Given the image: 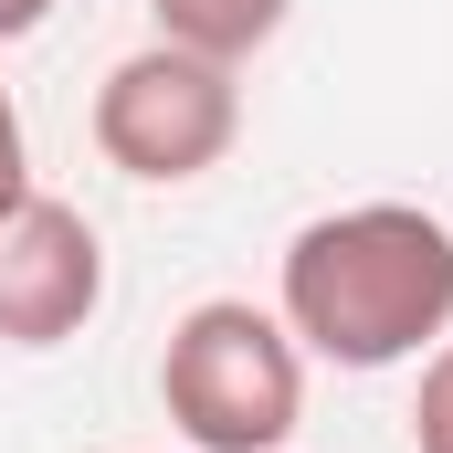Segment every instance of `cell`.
<instances>
[{
  "label": "cell",
  "mask_w": 453,
  "mask_h": 453,
  "mask_svg": "<svg viewBox=\"0 0 453 453\" xmlns=\"http://www.w3.org/2000/svg\"><path fill=\"white\" fill-rule=\"evenodd\" d=\"M32 201V137H21V106H11V85H0V222Z\"/></svg>",
  "instance_id": "52a82bcc"
},
{
  "label": "cell",
  "mask_w": 453,
  "mask_h": 453,
  "mask_svg": "<svg viewBox=\"0 0 453 453\" xmlns=\"http://www.w3.org/2000/svg\"><path fill=\"white\" fill-rule=\"evenodd\" d=\"M411 443L422 453H453V338L422 358V401H411Z\"/></svg>",
  "instance_id": "8992f818"
},
{
  "label": "cell",
  "mask_w": 453,
  "mask_h": 453,
  "mask_svg": "<svg viewBox=\"0 0 453 453\" xmlns=\"http://www.w3.org/2000/svg\"><path fill=\"white\" fill-rule=\"evenodd\" d=\"M148 11H158V42H190V53L242 64V53H264V42L285 32L296 0H148Z\"/></svg>",
  "instance_id": "5b68a950"
},
{
  "label": "cell",
  "mask_w": 453,
  "mask_h": 453,
  "mask_svg": "<svg viewBox=\"0 0 453 453\" xmlns=\"http://www.w3.org/2000/svg\"><path fill=\"white\" fill-rule=\"evenodd\" d=\"M285 338L327 369H401L453 338V222L422 201H348L285 242Z\"/></svg>",
  "instance_id": "6da1fadb"
},
{
  "label": "cell",
  "mask_w": 453,
  "mask_h": 453,
  "mask_svg": "<svg viewBox=\"0 0 453 453\" xmlns=\"http://www.w3.org/2000/svg\"><path fill=\"white\" fill-rule=\"evenodd\" d=\"M106 306V242L74 201L32 190L0 222V348H64Z\"/></svg>",
  "instance_id": "277c9868"
},
{
  "label": "cell",
  "mask_w": 453,
  "mask_h": 453,
  "mask_svg": "<svg viewBox=\"0 0 453 453\" xmlns=\"http://www.w3.org/2000/svg\"><path fill=\"white\" fill-rule=\"evenodd\" d=\"M285 453H296V443H285Z\"/></svg>",
  "instance_id": "9c48e42d"
},
{
  "label": "cell",
  "mask_w": 453,
  "mask_h": 453,
  "mask_svg": "<svg viewBox=\"0 0 453 453\" xmlns=\"http://www.w3.org/2000/svg\"><path fill=\"white\" fill-rule=\"evenodd\" d=\"M232 137H242V64H222V53L148 42L96 85V148H106V169L148 180V190L222 169Z\"/></svg>",
  "instance_id": "3957f363"
},
{
  "label": "cell",
  "mask_w": 453,
  "mask_h": 453,
  "mask_svg": "<svg viewBox=\"0 0 453 453\" xmlns=\"http://www.w3.org/2000/svg\"><path fill=\"white\" fill-rule=\"evenodd\" d=\"M53 21V0H0V42H21V32H42Z\"/></svg>",
  "instance_id": "ba28073f"
},
{
  "label": "cell",
  "mask_w": 453,
  "mask_h": 453,
  "mask_svg": "<svg viewBox=\"0 0 453 453\" xmlns=\"http://www.w3.org/2000/svg\"><path fill=\"white\" fill-rule=\"evenodd\" d=\"M158 411L190 453H285L306 422V348L253 296H201L158 348Z\"/></svg>",
  "instance_id": "7a4b0ae2"
}]
</instances>
